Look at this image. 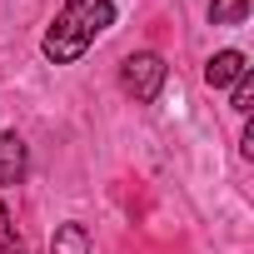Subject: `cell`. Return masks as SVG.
I'll return each instance as SVG.
<instances>
[{"mask_svg": "<svg viewBox=\"0 0 254 254\" xmlns=\"http://www.w3.org/2000/svg\"><path fill=\"white\" fill-rule=\"evenodd\" d=\"M110 25H115V0H65L55 25L40 40V50L50 65H75Z\"/></svg>", "mask_w": 254, "mask_h": 254, "instance_id": "1", "label": "cell"}, {"mask_svg": "<svg viewBox=\"0 0 254 254\" xmlns=\"http://www.w3.org/2000/svg\"><path fill=\"white\" fill-rule=\"evenodd\" d=\"M120 85H125V95H130L135 105H155L160 90H165V60H160L155 50L125 55V60H120Z\"/></svg>", "mask_w": 254, "mask_h": 254, "instance_id": "2", "label": "cell"}, {"mask_svg": "<svg viewBox=\"0 0 254 254\" xmlns=\"http://www.w3.org/2000/svg\"><path fill=\"white\" fill-rule=\"evenodd\" d=\"M244 70H249L244 50H219V55H209V60H204V85H209V90H229Z\"/></svg>", "mask_w": 254, "mask_h": 254, "instance_id": "3", "label": "cell"}, {"mask_svg": "<svg viewBox=\"0 0 254 254\" xmlns=\"http://www.w3.org/2000/svg\"><path fill=\"white\" fill-rule=\"evenodd\" d=\"M25 180V140L15 130H0V185Z\"/></svg>", "mask_w": 254, "mask_h": 254, "instance_id": "4", "label": "cell"}, {"mask_svg": "<svg viewBox=\"0 0 254 254\" xmlns=\"http://www.w3.org/2000/svg\"><path fill=\"white\" fill-rule=\"evenodd\" d=\"M50 254H90V229L85 224H60L50 234Z\"/></svg>", "mask_w": 254, "mask_h": 254, "instance_id": "5", "label": "cell"}, {"mask_svg": "<svg viewBox=\"0 0 254 254\" xmlns=\"http://www.w3.org/2000/svg\"><path fill=\"white\" fill-rule=\"evenodd\" d=\"M249 0H209V25H244Z\"/></svg>", "mask_w": 254, "mask_h": 254, "instance_id": "6", "label": "cell"}, {"mask_svg": "<svg viewBox=\"0 0 254 254\" xmlns=\"http://www.w3.org/2000/svg\"><path fill=\"white\" fill-rule=\"evenodd\" d=\"M234 95H229V105H234V115H249L254 110V70H244L234 85H229Z\"/></svg>", "mask_w": 254, "mask_h": 254, "instance_id": "7", "label": "cell"}, {"mask_svg": "<svg viewBox=\"0 0 254 254\" xmlns=\"http://www.w3.org/2000/svg\"><path fill=\"white\" fill-rule=\"evenodd\" d=\"M20 239H15V224H10V209L0 204V254H15Z\"/></svg>", "mask_w": 254, "mask_h": 254, "instance_id": "8", "label": "cell"}, {"mask_svg": "<svg viewBox=\"0 0 254 254\" xmlns=\"http://www.w3.org/2000/svg\"><path fill=\"white\" fill-rule=\"evenodd\" d=\"M15 254H25V249H15Z\"/></svg>", "mask_w": 254, "mask_h": 254, "instance_id": "9", "label": "cell"}]
</instances>
